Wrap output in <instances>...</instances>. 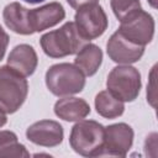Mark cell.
<instances>
[{
    "mask_svg": "<svg viewBox=\"0 0 158 158\" xmlns=\"http://www.w3.org/2000/svg\"><path fill=\"white\" fill-rule=\"evenodd\" d=\"M106 52L112 62L118 64H131L141 59L144 53V46L128 41L118 31H116L107 41Z\"/></svg>",
    "mask_w": 158,
    "mask_h": 158,
    "instance_id": "obj_9",
    "label": "cell"
},
{
    "mask_svg": "<svg viewBox=\"0 0 158 158\" xmlns=\"http://www.w3.org/2000/svg\"><path fill=\"white\" fill-rule=\"evenodd\" d=\"M7 44H9V35L5 32V30H4V28L1 27V25H0V60H1V59L4 58V56H5Z\"/></svg>",
    "mask_w": 158,
    "mask_h": 158,
    "instance_id": "obj_20",
    "label": "cell"
},
{
    "mask_svg": "<svg viewBox=\"0 0 158 158\" xmlns=\"http://www.w3.org/2000/svg\"><path fill=\"white\" fill-rule=\"evenodd\" d=\"M96 112L105 118H116L125 111L123 101L114 96L109 90H102L95 96Z\"/></svg>",
    "mask_w": 158,
    "mask_h": 158,
    "instance_id": "obj_16",
    "label": "cell"
},
{
    "mask_svg": "<svg viewBox=\"0 0 158 158\" xmlns=\"http://www.w3.org/2000/svg\"><path fill=\"white\" fill-rule=\"evenodd\" d=\"M102 63V51L94 43L84 44L77 53L74 64L83 72L84 75H94Z\"/></svg>",
    "mask_w": 158,
    "mask_h": 158,
    "instance_id": "obj_15",
    "label": "cell"
},
{
    "mask_svg": "<svg viewBox=\"0 0 158 158\" xmlns=\"http://www.w3.org/2000/svg\"><path fill=\"white\" fill-rule=\"evenodd\" d=\"M23 1H26L28 4H40V2H42L44 0H23Z\"/></svg>",
    "mask_w": 158,
    "mask_h": 158,
    "instance_id": "obj_23",
    "label": "cell"
},
{
    "mask_svg": "<svg viewBox=\"0 0 158 158\" xmlns=\"http://www.w3.org/2000/svg\"><path fill=\"white\" fill-rule=\"evenodd\" d=\"M2 19L5 25L19 35H32L35 33L28 21V9L20 5V2H11L5 6L2 11Z\"/></svg>",
    "mask_w": 158,
    "mask_h": 158,
    "instance_id": "obj_14",
    "label": "cell"
},
{
    "mask_svg": "<svg viewBox=\"0 0 158 158\" xmlns=\"http://www.w3.org/2000/svg\"><path fill=\"white\" fill-rule=\"evenodd\" d=\"M147 1L149 2V5H151L152 7H154V9L157 7V0H147Z\"/></svg>",
    "mask_w": 158,
    "mask_h": 158,
    "instance_id": "obj_24",
    "label": "cell"
},
{
    "mask_svg": "<svg viewBox=\"0 0 158 158\" xmlns=\"http://www.w3.org/2000/svg\"><path fill=\"white\" fill-rule=\"evenodd\" d=\"M74 23L85 41L100 37L107 28L109 21L104 9L99 4H89L78 9Z\"/></svg>",
    "mask_w": 158,
    "mask_h": 158,
    "instance_id": "obj_6",
    "label": "cell"
},
{
    "mask_svg": "<svg viewBox=\"0 0 158 158\" xmlns=\"http://www.w3.org/2000/svg\"><path fill=\"white\" fill-rule=\"evenodd\" d=\"M105 127L94 120H80L70 131L69 143L73 151L84 157L101 156Z\"/></svg>",
    "mask_w": 158,
    "mask_h": 158,
    "instance_id": "obj_2",
    "label": "cell"
},
{
    "mask_svg": "<svg viewBox=\"0 0 158 158\" xmlns=\"http://www.w3.org/2000/svg\"><path fill=\"white\" fill-rule=\"evenodd\" d=\"M67 2L73 9H77L78 10L79 7L85 6V5H89V4H98L99 0H67Z\"/></svg>",
    "mask_w": 158,
    "mask_h": 158,
    "instance_id": "obj_21",
    "label": "cell"
},
{
    "mask_svg": "<svg viewBox=\"0 0 158 158\" xmlns=\"http://www.w3.org/2000/svg\"><path fill=\"white\" fill-rule=\"evenodd\" d=\"M28 94V83L9 65L0 67V109L5 114L16 112Z\"/></svg>",
    "mask_w": 158,
    "mask_h": 158,
    "instance_id": "obj_4",
    "label": "cell"
},
{
    "mask_svg": "<svg viewBox=\"0 0 158 158\" xmlns=\"http://www.w3.org/2000/svg\"><path fill=\"white\" fill-rule=\"evenodd\" d=\"M154 27L156 23L153 16L143 10H139L137 14L121 22L117 31L128 41L146 47V44L153 40Z\"/></svg>",
    "mask_w": 158,
    "mask_h": 158,
    "instance_id": "obj_7",
    "label": "cell"
},
{
    "mask_svg": "<svg viewBox=\"0 0 158 158\" xmlns=\"http://www.w3.org/2000/svg\"><path fill=\"white\" fill-rule=\"evenodd\" d=\"M54 114L64 121H80L90 114V106L84 99L67 96L54 104Z\"/></svg>",
    "mask_w": 158,
    "mask_h": 158,
    "instance_id": "obj_13",
    "label": "cell"
},
{
    "mask_svg": "<svg viewBox=\"0 0 158 158\" xmlns=\"http://www.w3.org/2000/svg\"><path fill=\"white\" fill-rule=\"evenodd\" d=\"M7 118H6V114L0 109V127H2L5 123H6Z\"/></svg>",
    "mask_w": 158,
    "mask_h": 158,
    "instance_id": "obj_22",
    "label": "cell"
},
{
    "mask_svg": "<svg viewBox=\"0 0 158 158\" xmlns=\"http://www.w3.org/2000/svg\"><path fill=\"white\" fill-rule=\"evenodd\" d=\"M107 90L121 101L131 102L139 94L142 81L138 69L128 64L115 67L106 80Z\"/></svg>",
    "mask_w": 158,
    "mask_h": 158,
    "instance_id": "obj_5",
    "label": "cell"
},
{
    "mask_svg": "<svg viewBox=\"0 0 158 158\" xmlns=\"http://www.w3.org/2000/svg\"><path fill=\"white\" fill-rule=\"evenodd\" d=\"M65 17L64 7L59 2H49L28 10V21L33 32H41L56 26Z\"/></svg>",
    "mask_w": 158,
    "mask_h": 158,
    "instance_id": "obj_11",
    "label": "cell"
},
{
    "mask_svg": "<svg viewBox=\"0 0 158 158\" xmlns=\"http://www.w3.org/2000/svg\"><path fill=\"white\" fill-rule=\"evenodd\" d=\"M133 143V130L125 122H118L105 127L101 156L126 157Z\"/></svg>",
    "mask_w": 158,
    "mask_h": 158,
    "instance_id": "obj_8",
    "label": "cell"
},
{
    "mask_svg": "<svg viewBox=\"0 0 158 158\" xmlns=\"http://www.w3.org/2000/svg\"><path fill=\"white\" fill-rule=\"evenodd\" d=\"M38 64L37 53L32 46L22 43L16 46L7 57V65L22 77H30L35 73Z\"/></svg>",
    "mask_w": 158,
    "mask_h": 158,
    "instance_id": "obj_12",
    "label": "cell"
},
{
    "mask_svg": "<svg viewBox=\"0 0 158 158\" xmlns=\"http://www.w3.org/2000/svg\"><path fill=\"white\" fill-rule=\"evenodd\" d=\"M30 157L26 147L17 142V136L12 131H0V158Z\"/></svg>",
    "mask_w": 158,
    "mask_h": 158,
    "instance_id": "obj_17",
    "label": "cell"
},
{
    "mask_svg": "<svg viewBox=\"0 0 158 158\" xmlns=\"http://www.w3.org/2000/svg\"><path fill=\"white\" fill-rule=\"evenodd\" d=\"M46 85L56 96H69L84 89L85 75L75 64L58 63L48 68Z\"/></svg>",
    "mask_w": 158,
    "mask_h": 158,
    "instance_id": "obj_3",
    "label": "cell"
},
{
    "mask_svg": "<svg viewBox=\"0 0 158 158\" xmlns=\"http://www.w3.org/2000/svg\"><path fill=\"white\" fill-rule=\"evenodd\" d=\"M40 43L48 57L63 58L78 53L88 41L81 37L74 22H65L58 30L44 33Z\"/></svg>",
    "mask_w": 158,
    "mask_h": 158,
    "instance_id": "obj_1",
    "label": "cell"
},
{
    "mask_svg": "<svg viewBox=\"0 0 158 158\" xmlns=\"http://www.w3.org/2000/svg\"><path fill=\"white\" fill-rule=\"evenodd\" d=\"M63 136L64 132L62 125L53 120L37 121L26 131V137L30 142L43 147H56L60 144Z\"/></svg>",
    "mask_w": 158,
    "mask_h": 158,
    "instance_id": "obj_10",
    "label": "cell"
},
{
    "mask_svg": "<svg viewBox=\"0 0 158 158\" xmlns=\"http://www.w3.org/2000/svg\"><path fill=\"white\" fill-rule=\"evenodd\" d=\"M110 5L120 22L126 21L139 10H142L139 0H110Z\"/></svg>",
    "mask_w": 158,
    "mask_h": 158,
    "instance_id": "obj_18",
    "label": "cell"
},
{
    "mask_svg": "<svg viewBox=\"0 0 158 158\" xmlns=\"http://www.w3.org/2000/svg\"><path fill=\"white\" fill-rule=\"evenodd\" d=\"M154 74H156V65L152 68V72H151V85L147 86V100L151 102V105L153 107H156V85H154Z\"/></svg>",
    "mask_w": 158,
    "mask_h": 158,
    "instance_id": "obj_19",
    "label": "cell"
}]
</instances>
